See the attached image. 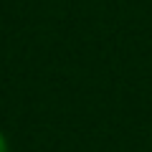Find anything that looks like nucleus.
Here are the masks:
<instances>
[{
	"mask_svg": "<svg viewBox=\"0 0 152 152\" xmlns=\"http://www.w3.org/2000/svg\"><path fill=\"white\" fill-rule=\"evenodd\" d=\"M0 152H8V145H5V137L0 134Z\"/></svg>",
	"mask_w": 152,
	"mask_h": 152,
	"instance_id": "nucleus-1",
	"label": "nucleus"
}]
</instances>
